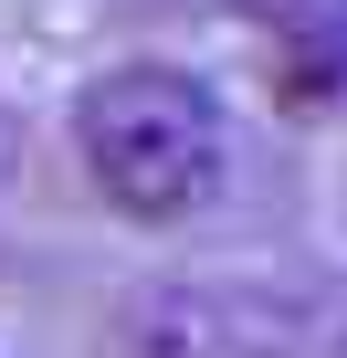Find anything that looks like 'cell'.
<instances>
[{"label":"cell","instance_id":"7a4b0ae2","mask_svg":"<svg viewBox=\"0 0 347 358\" xmlns=\"http://www.w3.org/2000/svg\"><path fill=\"white\" fill-rule=\"evenodd\" d=\"M305 316L274 295H221V285H158L116 316V358H295Z\"/></svg>","mask_w":347,"mask_h":358},{"label":"cell","instance_id":"6da1fadb","mask_svg":"<svg viewBox=\"0 0 347 358\" xmlns=\"http://www.w3.org/2000/svg\"><path fill=\"white\" fill-rule=\"evenodd\" d=\"M74 158L116 222H190L232 179V116L190 64H105L74 95Z\"/></svg>","mask_w":347,"mask_h":358}]
</instances>
